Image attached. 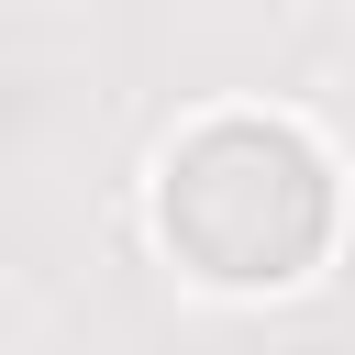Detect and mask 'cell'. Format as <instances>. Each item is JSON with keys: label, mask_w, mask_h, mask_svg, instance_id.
<instances>
[{"label": "cell", "mask_w": 355, "mask_h": 355, "mask_svg": "<svg viewBox=\"0 0 355 355\" xmlns=\"http://www.w3.org/2000/svg\"><path fill=\"white\" fill-rule=\"evenodd\" d=\"M155 233L200 288H288L333 244V166L277 111L189 122L155 166Z\"/></svg>", "instance_id": "obj_1"}]
</instances>
